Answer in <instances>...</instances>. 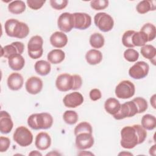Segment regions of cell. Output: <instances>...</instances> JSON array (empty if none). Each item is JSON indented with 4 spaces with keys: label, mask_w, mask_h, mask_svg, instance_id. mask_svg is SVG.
<instances>
[{
    "label": "cell",
    "mask_w": 156,
    "mask_h": 156,
    "mask_svg": "<svg viewBox=\"0 0 156 156\" xmlns=\"http://www.w3.org/2000/svg\"><path fill=\"white\" fill-rule=\"evenodd\" d=\"M10 144V140L9 138L1 136L0 137V152H4L7 151Z\"/></svg>",
    "instance_id": "41"
},
{
    "label": "cell",
    "mask_w": 156,
    "mask_h": 156,
    "mask_svg": "<svg viewBox=\"0 0 156 156\" xmlns=\"http://www.w3.org/2000/svg\"><path fill=\"white\" fill-rule=\"evenodd\" d=\"M132 101L135 103L137 108L138 113H141L144 112L148 107L147 102L145 99L141 97H137L132 99Z\"/></svg>",
    "instance_id": "37"
},
{
    "label": "cell",
    "mask_w": 156,
    "mask_h": 156,
    "mask_svg": "<svg viewBox=\"0 0 156 156\" xmlns=\"http://www.w3.org/2000/svg\"><path fill=\"white\" fill-rule=\"evenodd\" d=\"M13 140L20 146L26 147L30 145L33 141V135L24 126L17 127L13 135Z\"/></svg>",
    "instance_id": "6"
},
{
    "label": "cell",
    "mask_w": 156,
    "mask_h": 156,
    "mask_svg": "<svg viewBox=\"0 0 156 156\" xmlns=\"http://www.w3.org/2000/svg\"><path fill=\"white\" fill-rule=\"evenodd\" d=\"M120 107L121 104L119 101L114 98L107 99L104 103V108L105 111L112 115H114L118 113L120 109Z\"/></svg>",
    "instance_id": "23"
},
{
    "label": "cell",
    "mask_w": 156,
    "mask_h": 156,
    "mask_svg": "<svg viewBox=\"0 0 156 156\" xmlns=\"http://www.w3.org/2000/svg\"><path fill=\"white\" fill-rule=\"evenodd\" d=\"M50 43L55 48H62L68 43V37L63 32H55L50 37Z\"/></svg>",
    "instance_id": "20"
},
{
    "label": "cell",
    "mask_w": 156,
    "mask_h": 156,
    "mask_svg": "<svg viewBox=\"0 0 156 156\" xmlns=\"http://www.w3.org/2000/svg\"><path fill=\"white\" fill-rule=\"evenodd\" d=\"M13 127V123L10 114L4 110L0 113V131L3 134H7L11 132Z\"/></svg>",
    "instance_id": "17"
},
{
    "label": "cell",
    "mask_w": 156,
    "mask_h": 156,
    "mask_svg": "<svg viewBox=\"0 0 156 156\" xmlns=\"http://www.w3.org/2000/svg\"><path fill=\"white\" fill-rule=\"evenodd\" d=\"M65 57V52L59 49H55L51 51L47 55L49 62L52 64H58L62 62Z\"/></svg>",
    "instance_id": "24"
},
{
    "label": "cell",
    "mask_w": 156,
    "mask_h": 156,
    "mask_svg": "<svg viewBox=\"0 0 156 156\" xmlns=\"http://www.w3.org/2000/svg\"><path fill=\"white\" fill-rule=\"evenodd\" d=\"M63 102L66 107L76 108L83 103V97L80 93L74 91L66 94L63 98Z\"/></svg>",
    "instance_id": "15"
},
{
    "label": "cell",
    "mask_w": 156,
    "mask_h": 156,
    "mask_svg": "<svg viewBox=\"0 0 156 156\" xmlns=\"http://www.w3.org/2000/svg\"><path fill=\"white\" fill-rule=\"evenodd\" d=\"M94 23L100 30L104 32L110 31L114 26L113 18L105 12L96 13L94 17Z\"/></svg>",
    "instance_id": "7"
},
{
    "label": "cell",
    "mask_w": 156,
    "mask_h": 156,
    "mask_svg": "<svg viewBox=\"0 0 156 156\" xmlns=\"http://www.w3.org/2000/svg\"><path fill=\"white\" fill-rule=\"evenodd\" d=\"M135 32L133 30H129L124 33L122 37V43L124 46L129 48H134L132 43V35Z\"/></svg>",
    "instance_id": "35"
},
{
    "label": "cell",
    "mask_w": 156,
    "mask_h": 156,
    "mask_svg": "<svg viewBox=\"0 0 156 156\" xmlns=\"http://www.w3.org/2000/svg\"><path fill=\"white\" fill-rule=\"evenodd\" d=\"M149 71V65L144 61H139L130 68L129 74L134 79H141L147 76Z\"/></svg>",
    "instance_id": "10"
},
{
    "label": "cell",
    "mask_w": 156,
    "mask_h": 156,
    "mask_svg": "<svg viewBox=\"0 0 156 156\" xmlns=\"http://www.w3.org/2000/svg\"><path fill=\"white\" fill-rule=\"evenodd\" d=\"M4 28L8 36L20 39L26 38L29 33V28L26 23L13 18L5 21Z\"/></svg>",
    "instance_id": "3"
},
{
    "label": "cell",
    "mask_w": 156,
    "mask_h": 156,
    "mask_svg": "<svg viewBox=\"0 0 156 156\" xmlns=\"http://www.w3.org/2000/svg\"><path fill=\"white\" fill-rule=\"evenodd\" d=\"M140 31L146 34L147 37L148 41L154 40L156 37V28L152 23H147L144 24L141 28Z\"/></svg>",
    "instance_id": "31"
},
{
    "label": "cell",
    "mask_w": 156,
    "mask_h": 156,
    "mask_svg": "<svg viewBox=\"0 0 156 156\" xmlns=\"http://www.w3.org/2000/svg\"><path fill=\"white\" fill-rule=\"evenodd\" d=\"M74 135H76L80 133H92L93 129L91 124L88 122L83 121L78 124L74 129Z\"/></svg>",
    "instance_id": "34"
},
{
    "label": "cell",
    "mask_w": 156,
    "mask_h": 156,
    "mask_svg": "<svg viewBox=\"0 0 156 156\" xmlns=\"http://www.w3.org/2000/svg\"><path fill=\"white\" fill-rule=\"evenodd\" d=\"M34 68L37 74L44 76L48 75L51 69V63L46 60H41L35 62Z\"/></svg>",
    "instance_id": "26"
},
{
    "label": "cell",
    "mask_w": 156,
    "mask_h": 156,
    "mask_svg": "<svg viewBox=\"0 0 156 156\" xmlns=\"http://www.w3.org/2000/svg\"><path fill=\"white\" fill-rule=\"evenodd\" d=\"M82 84V77L77 74L70 75L67 73H63L58 75L55 80L57 88L63 92L71 90H78L81 87Z\"/></svg>",
    "instance_id": "2"
},
{
    "label": "cell",
    "mask_w": 156,
    "mask_h": 156,
    "mask_svg": "<svg viewBox=\"0 0 156 156\" xmlns=\"http://www.w3.org/2000/svg\"><path fill=\"white\" fill-rule=\"evenodd\" d=\"M25 87L29 94H37L42 90L43 81L38 77L32 76L26 82Z\"/></svg>",
    "instance_id": "16"
},
{
    "label": "cell",
    "mask_w": 156,
    "mask_h": 156,
    "mask_svg": "<svg viewBox=\"0 0 156 156\" xmlns=\"http://www.w3.org/2000/svg\"><path fill=\"white\" fill-rule=\"evenodd\" d=\"M57 26L63 32H69L74 28L73 14L68 12L62 13L57 20Z\"/></svg>",
    "instance_id": "11"
},
{
    "label": "cell",
    "mask_w": 156,
    "mask_h": 156,
    "mask_svg": "<svg viewBox=\"0 0 156 156\" xmlns=\"http://www.w3.org/2000/svg\"><path fill=\"white\" fill-rule=\"evenodd\" d=\"M85 59L87 63L91 65H95L101 63L102 60V54L97 49H90L85 54Z\"/></svg>",
    "instance_id": "22"
},
{
    "label": "cell",
    "mask_w": 156,
    "mask_h": 156,
    "mask_svg": "<svg viewBox=\"0 0 156 156\" xmlns=\"http://www.w3.org/2000/svg\"><path fill=\"white\" fill-rule=\"evenodd\" d=\"M29 155H40V156L42 155V154L37 151H33L30 153H29Z\"/></svg>",
    "instance_id": "45"
},
{
    "label": "cell",
    "mask_w": 156,
    "mask_h": 156,
    "mask_svg": "<svg viewBox=\"0 0 156 156\" xmlns=\"http://www.w3.org/2000/svg\"><path fill=\"white\" fill-rule=\"evenodd\" d=\"M8 10L13 14L18 15L25 11L26 4L23 1H13L9 4Z\"/></svg>",
    "instance_id": "28"
},
{
    "label": "cell",
    "mask_w": 156,
    "mask_h": 156,
    "mask_svg": "<svg viewBox=\"0 0 156 156\" xmlns=\"http://www.w3.org/2000/svg\"><path fill=\"white\" fill-rule=\"evenodd\" d=\"M49 2L51 7L56 10H62L65 9L68 3L67 0H51Z\"/></svg>",
    "instance_id": "39"
},
{
    "label": "cell",
    "mask_w": 156,
    "mask_h": 156,
    "mask_svg": "<svg viewBox=\"0 0 156 156\" xmlns=\"http://www.w3.org/2000/svg\"><path fill=\"white\" fill-rule=\"evenodd\" d=\"M94 142L92 133L84 132L76 135V146L78 149L85 150L90 149L93 146Z\"/></svg>",
    "instance_id": "12"
},
{
    "label": "cell",
    "mask_w": 156,
    "mask_h": 156,
    "mask_svg": "<svg viewBox=\"0 0 156 156\" xmlns=\"http://www.w3.org/2000/svg\"><path fill=\"white\" fill-rule=\"evenodd\" d=\"M24 49V45L22 42L15 41L10 44L2 47L1 57L9 58L15 54H21Z\"/></svg>",
    "instance_id": "14"
},
{
    "label": "cell",
    "mask_w": 156,
    "mask_h": 156,
    "mask_svg": "<svg viewBox=\"0 0 156 156\" xmlns=\"http://www.w3.org/2000/svg\"><path fill=\"white\" fill-rule=\"evenodd\" d=\"M23 83L24 79L23 76L18 73L10 74L7 78L8 87L13 91H17L21 89L23 85Z\"/></svg>",
    "instance_id": "19"
},
{
    "label": "cell",
    "mask_w": 156,
    "mask_h": 156,
    "mask_svg": "<svg viewBox=\"0 0 156 156\" xmlns=\"http://www.w3.org/2000/svg\"><path fill=\"white\" fill-rule=\"evenodd\" d=\"M155 1L151 0H144L140 1L136 7V11L140 14H144L149 11L155 10Z\"/></svg>",
    "instance_id": "25"
},
{
    "label": "cell",
    "mask_w": 156,
    "mask_h": 156,
    "mask_svg": "<svg viewBox=\"0 0 156 156\" xmlns=\"http://www.w3.org/2000/svg\"><path fill=\"white\" fill-rule=\"evenodd\" d=\"M9 67L15 71L21 70L25 65V60L21 54H15L8 58Z\"/></svg>",
    "instance_id": "21"
},
{
    "label": "cell",
    "mask_w": 156,
    "mask_h": 156,
    "mask_svg": "<svg viewBox=\"0 0 156 156\" xmlns=\"http://www.w3.org/2000/svg\"><path fill=\"white\" fill-rule=\"evenodd\" d=\"M150 101H151V104L152 105V106L154 108H155V94H154L151 99H150Z\"/></svg>",
    "instance_id": "43"
},
{
    "label": "cell",
    "mask_w": 156,
    "mask_h": 156,
    "mask_svg": "<svg viewBox=\"0 0 156 156\" xmlns=\"http://www.w3.org/2000/svg\"><path fill=\"white\" fill-rule=\"evenodd\" d=\"M141 126L146 130H152L156 127V118L151 114H146L141 118Z\"/></svg>",
    "instance_id": "27"
},
{
    "label": "cell",
    "mask_w": 156,
    "mask_h": 156,
    "mask_svg": "<svg viewBox=\"0 0 156 156\" xmlns=\"http://www.w3.org/2000/svg\"><path fill=\"white\" fill-rule=\"evenodd\" d=\"M51 144V138L50 135L44 132H40L35 138V145L36 147L41 151L46 150Z\"/></svg>",
    "instance_id": "18"
},
{
    "label": "cell",
    "mask_w": 156,
    "mask_h": 156,
    "mask_svg": "<svg viewBox=\"0 0 156 156\" xmlns=\"http://www.w3.org/2000/svg\"><path fill=\"white\" fill-rule=\"evenodd\" d=\"M43 40L41 36L32 37L27 44V52L29 57L33 59L40 58L43 52Z\"/></svg>",
    "instance_id": "5"
},
{
    "label": "cell",
    "mask_w": 156,
    "mask_h": 156,
    "mask_svg": "<svg viewBox=\"0 0 156 156\" xmlns=\"http://www.w3.org/2000/svg\"><path fill=\"white\" fill-rule=\"evenodd\" d=\"M135 92L134 84L128 80L120 82L115 88V95L120 99H129L132 98Z\"/></svg>",
    "instance_id": "8"
},
{
    "label": "cell",
    "mask_w": 156,
    "mask_h": 156,
    "mask_svg": "<svg viewBox=\"0 0 156 156\" xmlns=\"http://www.w3.org/2000/svg\"><path fill=\"white\" fill-rule=\"evenodd\" d=\"M148 42L147 37L144 33L141 31L135 32L132 35V43L134 47L143 46Z\"/></svg>",
    "instance_id": "29"
},
{
    "label": "cell",
    "mask_w": 156,
    "mask_h": 156,
    "mask_svg": "<svg viewBox=\"0 0 156 156\" xmlns=\"http://www.w3.org/2000/svg\"><path fill=\"white\" fill-rule=\"evenodd\" d=\"M141 55L146 58L150 60L151 61L154 60L156 55V49L151 44H145L142 46L140 50Z\"/></svg>",
    "instance_id": "32"
},
{
    "label": "cell",
    "mask_w": 156,
    "mask_h": 156,
    "mask_svg": "<svg viewBox=\"0 0 156 156\" xmlns=\"http://www.w3.org/2000/svg\"><path fill=\"white\" fill-rule=\"evenodd\" d=\"M90 98L91 101H96L100 99L102 97V94L101 91L98 88H93L90 91Z\"/></svg>",
    "instance_id": "42"
},
{
    "label": "cell",
    "mask_w": 156,
    "mask_h": 156,
    "mask_svg": "<svg viewBox=\"0 0 156 156\" xmlns=\"http://www.w3.org/2000/svg\"><path fill=\"white\" fill-rule=\"evenodd\" d=\"M155 144L153 145L149 149V154L150 155H155Z\"/></svg>",
    "instance_id": "44"
},
{
    "label": "cell",
    "mask_w": 156,
    "mask_h": 156,
    "mask_svg": "<svg viewBox=\"0 0 156 156\" xmlns=\"http://www.w3.org/2000/svg\"><path fill=\"white\" fill-rule=\"evenodd\" d=\"M53 123V118L48 113H34L27 118L28 126L34 130L48 129Z\"/></svg>",
    "instance_id": "4"
},
{
    "label": "cell",
    "mask_w": 156,
    "mask_h": 156,
    "mask_svg": "<svg viewBox=\"0 0 156 156\" xmlns=\"http://www.w3.org/2000/svg\"><path fill=\"white\" fill-rule=\"evenodd\" d=\"M46 1L40 0H27L26 1L29 8L33 10H38L43 7Z\"/></svg>",
    "instance_id": "40"
},
{
    "label": "cell",
    "mask_w": 156,
    "mask_h": 156,
    "mask_svg": "<svg viewBox=\"0 0 156 156\" xmlns=\"http://www.w3.org/2000/svg\"><path fill=\"white\" fill-rule=\"evenodd\" d=\"M108 5V1L107 0H93L90 2L91 7L95 10H103Z\"/></svg>",
    "instance_id": "38"
},
{
    "label": "cell",
    "mask_w": 156,
    "mask_h": 156,
    "mask_svg": "<svg viewBox=\"0 0 156 156\" xmlns=\"http://www.w3.org/2000/svg\"><path fill=\"white\" fill-rule=\"evenodd\" d=\"M146 136V129L139 124L125 126L121 131L120 144L123 148L132 149L143 143Z\"/></svg>",
    "instance_id": "1"
},
{
    "label": "cell",
    "mask_w": 156,
    "mask_h": 156,
    "mask_svg": "<svg viewBox=\"0 0 156 156\" xmlns=\"http://www.w3.org/2000/svg\"><path fill=\"white\" fill-rule=\"evenodd\" d=\"M104 37L100 33H94L91 35L90 37V44L95 49L102 48V46L104 45Z\"/></svg>",
    "instance_id": "30"
},
{
    "label": "cell",
    "mask_w": 156,
    "mask_h": 156,
    "mask_svg": "<svg viewBox=\"0 0 156 156\" xmlns=\"http://www.w3.org/2000/svg\"><path fill=\"white\" fill-rule=\"evenodd\" d=\"M74 17V28L85 30L91 24V16L85 13L76 12L73 13Z\"/></svg>",
    "instance_id": "13"
},
{
    "label": "cell",
    "mask_w": 156,
    "mask_h": 156,
    "mask_svg": "<svg viewBox=\"0 0 156 156\" xmlns=\"http://www.w3.org/2000/svg\"><path fill=\"white\" fill-rule=\"evenodd\" d=\"M63 118L64 121L69 125L76 124L79 119L78 114L73 110H66L63 115Z\"/></svg>",
    "instance_id": "33"
},
{
    "label": "cell",
    "mask_w": 156,
    "mask_h": 156,
    "mask_svg": "<svg viewBox=\"0 0 156 156\" xmlns=\"http://www.w3.org/2000/svg\"><path fill=\"white\" fill-rule=\"evenodd\" d=\"M136 113H138L137 107L135 103L132 100L121 104L118 112L113 116L115 119L120 120L126 118L132 117Z\"/></svg>",
    "instance_id": "9"
},
{
    "label": "cell",
    "mask_w": 156,
    "mask_h": 156,
    "mask_svg": "<svg viewBox=\"0 0 156 156\" xmlns=\"http://www.w3.org/2000/svg\"><path fill=\"white\" fill-rule=\"evenodd\" d=\"M124 57L129 62H135L139 58V53L132 48L127 49L124 52Z\"/></svg>",
    "instance_id": "36"
}]
</instances>
